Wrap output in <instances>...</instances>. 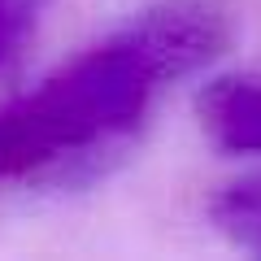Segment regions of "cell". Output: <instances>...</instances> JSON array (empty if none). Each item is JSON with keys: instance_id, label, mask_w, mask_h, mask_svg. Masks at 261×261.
I'll return each mask as SVG.
<instances>
[{"instance_id": "cell-3", "label": "cell", "mask_w": 261, "mask_h": 261, "mask_svg": "<svg viewBox=\"0 0 261 261\" xmlns=\"http://www.w3.org/2000/svg\"><path fill=\"white\" fill-rule=\"evenodd\" d=\"M214 226L235 244V248L261 257V170L226 183L209 205Z\"/></svg>"}, {"instance_id": "cell-4", "label": "cell", "mask_w": 261, "mask_h": 261, "mask_svg": "<svg viewBox=\"0 0 261 261\" xmlns=\"http://www.w3.org/2000/svg\"><path fill=\"white\" fill-rule=\"evenodd\" d=\"M44 0H0V65L18 57V48L27 44V35L35 31Z\"/></svg>"}, {"instance_id": "cell-1", "label": "cell", "mask_w": 261, "mask_h": 261, "mask_svg": "<svg viewBox=\"0 0 261 261\" xmlns=\"http://www.w3.org/2000/svg\"><path fill=\"white\" fill-rule=\"evenodd\" d=\"M231 44L218 0H161L126 31L65 61L0 113V174L87 187L130 152L170 83L205 70Z\"/></svg>"}, {"instance_id": "cell-2", "label": "cell", "mask_w": 261, "mask_h": 261, "mask_svg": "<svg viewBox=\"0 0 261 261\" xmlns=\"http://www.w3.org/2000/svg\"><path fill=\"white\" fill-rule=\"evenodd\" d=\"M205 130L226 152H261V79H218L200 100Z\"/></svg>"}]
</instances>
